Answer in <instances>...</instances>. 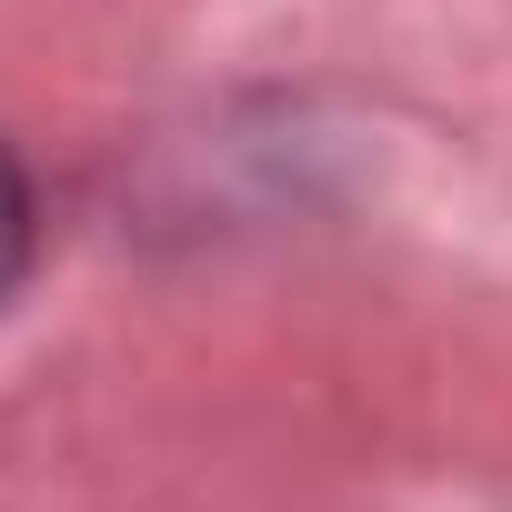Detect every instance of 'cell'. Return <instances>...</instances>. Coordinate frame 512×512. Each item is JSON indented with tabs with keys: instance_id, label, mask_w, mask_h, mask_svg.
<instances>
[{
	"instance_id": "obj_1",
	"label": "cell",
	"mask_w": 512,
	"mask_h": 512,
	"mask_svg": "<svg viewBox=\"0 0 512 512\" xmlns=\"http://www.w3.org/2000/svg\"><path fill=\"white\" fill-rule=\"evenodd\" d=\"M31 241H41V201H31V171L0 151V292L31 272Z\"/></svg>"
}]
</instances>
